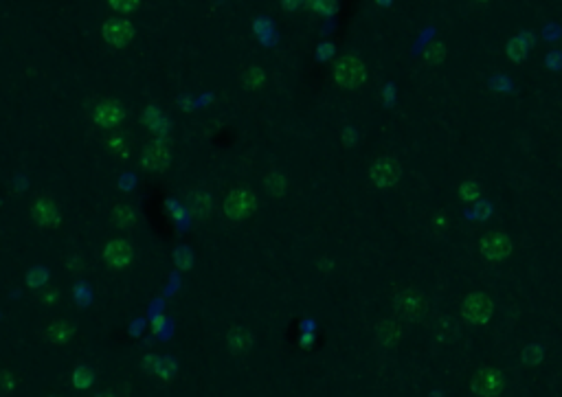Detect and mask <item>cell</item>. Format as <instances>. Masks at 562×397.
I'll list each match as a JSON object with an SVG mask.
<instances>
[{
    "label": "cell",
    "instance_id": "obj_3",
    "mask_svg": "<svg viewBox=\"0 0 562 397\" xmlns=\"http://www.w3.org/2000/svg\"><path fill=\"white\" fill-rule=\"evenodd\" d=\"M132 33H134L132 25L123 18H112L103 25V38L108 44H112V47H125L132 40Z\"/></svg>",
    "mask_w": 562,
    "mask_h": 397
},
{
    "label": "cell",
    "instance_id": "obj_7",
    "mask_svg": "<svg viewBox=\"0 0 562 397\" xmlns=\"http://www.w3.org/2000/svg\"><path fill=\"white\" fill-rule=\"evenodd\" d=\"M103 257L108 261V266H112V268H125L128 263L132 261V248H130L128 241L115 239V241H110V244L106 246Z\"/></svg>",
    "mask_w": 562,
    "mask_h": 397
},
{
    "label": "cell",
    "instance_id": "obj_25",
    "mask_svg": "<svg viewBox=\"0 0 562 397\" xmlns=\"http://www.w3.org/2000/svg\"><path fill=\"white\" fill-rule=\"evenodd\" d=\"M55 294H57L55 290H49V292H47V297H44V301H47V303H51V301H55Z\"/></svg>",
    "mask_w": 562,
    "mask_h": 397
},
{
    "label": "cell",
    "instance_id": "obj_17",
    "mask_svg": "<svg viewBox=\"0 0 562 397\" xmlns=\"http://www.w3.org/2000/svg\"><path fill=\"white\" fill-rule=\"evenodd\" d=\"M229 343H231L233 349H249L251 336H246L244 332H240V329H233V334L229 336Z\"/></svg>",
    "mask_w": 562,
    "mask_h": 397
},
{
    "label": "cell",
    "instance_id": "obj_15",
    "mask_svg": "<svg viewBox=\"0 0 562 397\" xmlns=\"http://www.w3.org/2000/svg\"><path fill=\"white\" fill-rule=\"evenodd\" d=\"M507 55H510V59H514V62H523V59L527 57V49L521 44V40H512V42H510V47H507Z\"/></svg>",
    "mask_w": 562,
    "mask_h": 397
},
{
    "label": "cell",
    "instance_id": "obj_4",
    "mask_svg": "<svg viewBox=\"0 0 562 397\" xmlns=\"http://www.w3.org/2000/svg\"><path fill=\"white\" fill-rule=\"evenodd\" d=\"M400 176V165L393 159H378L371 167V178L378 187H391Z\"/></svg>",
    "mask_w": 562,
    "mask_h": 397
},
{
    "label": "cell",
    "instance_id": "obj_11",
    "mask_svg": "<svg viewBox=\"0 0 562 397\" xmlns=\"http://www.w3.org/2000/svg\"><path fill=\"white\" fill-rule=\"evenodd\" d=\"M165 163H167V154H165V149L159 147V145L150 147V149L145 151V156H143V165H145L147 169H163Z\"/></svg>",
    "mask_w": 562,
    "mask_h": 397
},
{
    "label": "cell",
    "instance_id": "obj_6",
    "mask_svg": "<svg viewBox=\"0 0 562 397\" xmlns=\"http://www.w3.org/2000/svg\"><path fill=\"white\" fill-rule=\"evenodd\" d=\"M492 314V303L483 294H472L463 303V316L472 323H485Z\"/></svg>",
    "mask_w": 562,
    "mask_h": 397
},
{
    "label": "cell",
    "instance_id": "obj_5",
    "mask_svg": "<svg viewBox=\"0 0 562 397\" xmlns=\"http://www.w3.org/2000/svg\"><path fill=\"white\" fill-rule=\"evenodd\" d=\"M510 251H512V241H510V237L503 235V233H492V235H488V237L483 239V244H481V253H483V257L494 259V261H499V259L507 257Z\"/></svg>",
    "mask_w": 562,
    "mask_h": 397
},
{
    "label": "cell",
    "instance_id": "obj_22",
    "mask_svg": "<svg viewBox=\"0 0 562 397\" xmlns=\"http://www.w3.org/2000/svg\"><path fill=\"white\" fill-rule=\"evenodd\" d=\"M442 55H444V47H442V44H433V47L426 51V59H429L431 64L437 62V59H442Z\"/></svg>",
    "mask_w": 562,
    "mask_h": 397
},
{
    "label": "cell",
    "instance_id": "obj_9",
    "mask_svg": "<svg viewBox=\"0 0 562 397\" xmlns=\"http://www.w3.org/2000/svg\"><path fill=\"white\" fill-rule=\"evenodd\" d=\"M123 119V108L117 103V101H101L97 108H95V121L103 127H110V125H117L119 121Z\"/></svg>",
    "mask_w": 562,
    "mask_h": 397
},
{
    "label": "cell",
    "instance_id": "obj_24",
    "mask_svg": "<svg viewBox=\"0 0 562 397\" xmlns=\"http://www.w3.org/2000/svg\"><path fill=\"white\" fill-rule=\"evenodd\" d=\"M321 49H323V51H321V57L325 59V57L330 55V51H332V47H330V44H323V47H321Z\"/></svg>",
    "mask_w": 562,
    "mask_h": 397
},
{
    "label": "cell",
    "instance_id": "obj_14",
    "mask_svg": "<svg viewBox=\"0 0 562 397\" xmlns=\"http://www.w3.org/2000/svg\"><path fill=\"white\" fill-rule=\"evenodd\" d=\"M115 219H117V224H119L121 229H130V226L134 224V213H132L130 207H119V209L115 211Z\"/></svg>",
    "mask_w": 562,
    "mask_h": 397
},
{
    "label": "cell",
    "instance_id": "obj_21",
    "mask_svg": "<svg viewBox=\"0 0 562 397\" xmlns=\"http://www.w3.org/2000/svg\"><path fill=\"white\" fill-rule=\"evenodd\" d=\"M13 391V376L9 371H0V393H11Z\"/></svg>",
    "mask_w": 562,
    "mask_h": 397
},
{
    "label": "cell",
    "instance_id": "obj_12",
    "mask_svg": "<svg viewBox=\"0 0 562 397\" xmlns=\"http://www.w3.org/2000/svg\"><path fill=\"white\" fill-rule=\"evenodd\" d=\"M71 336H73V325H69V323H53L47 329V338L51 343H66Z\"/></svg>",
    "mask_w": 562,
    "mask_h": 397
},
{
    "label": "cell",
    "instance_id": "obj_1",
    "mask_svg": "<svg viewBox=\"0 0 562 397\" xmlns=\"http://www.w3.org/2000/svg\"><path fill=\"white\" fill-rule=\"evenodd\" d=\"M365 79V66L358 57H343L336 64V81L343 88H354Z\"/></svg>",
    "mask_w": 562,
    "mask_h": 397
},
{
    "label": "cell",
    "instance_id": "obj_19",
    "mask_svg": "<svg viewBox=\"0 0 562 397\" xmlns=\"http://www.w3.org/2000/svg\"><path fill=\"white\" fill-rule=\"evenodd\" d=\"M479 193H481V187L479 185H472V183L461 185V197H466V200H470V202L477 200Z\"/></svg>",
    "mask_w": 562,
    "mask_h": 397
},
{
    "label": "cell",
    "instance_id": "obj_20",
    "mask_svg": "<svg viewBox=\"0 0 562 397\" xmlns=\"http://www.w3.org/2000/svg\"><path fill=\"white\" fill-rule=\"evenodd\" d=\"M312 7H314V11L330 16L334 11V0H312Z\"/></svg>",
    "mask_w": 562,
    "mask_h": 397
},
{
    "label": "cell",
    "instance_id": "obj_16",
    "mask_svg": "<svg viewBox=\"0 0 562 397\" xmlns=\"http://www.w3.org/2000/svg\"><path fill=\"white\" fill-rule=\"evenodd\" d=\"M49 279V270H44V268H33L29 275H27V283L31 285V288H40V285H44Z\"/></svg>",
    "mask_w": 562,
    "mask_h": 397
},
{
    "label": "cell",
    "instance_id": "obj_23",
    "mask_svg": "<svg viewBox=\"0 0 562 397\" xmlns=\"http://www.w3.org/2000/svg\"><path fill=\"white\" fill-rule=\"evenodd\" d=\"M262 79H264V75H262V73H259L257 69H255V71H251L249 75H246V77H244V81H246V84H249V86H257V84H259Z\"/></svg>",
    "mask_w": 562,
    "mask_h": 397
},
{
    "label": "cell",
    "instance_id": "obj_2",
    "mask_svg": "<svg viewBox=\"0 0 562 397\" xmlns=\"http://www.w3.org/2000/svg\"><path fill=\"white\" fill-rule=\"evenodd\" d=\"M33 219H35L40 226H47V229H55L60 224L62 215L57 211L55 200H53L49 193L40 195L38 200L33 202Z\"/></svg>",
    "mask_w": 562,
    "mask_h": 397
},
{
    "label": "cell",
    "instance_id": "obj_13",
    "mask_svg": "<svg viewBox=\"0 0 562 397\" xmlns=\"http://www.w3.org/2000/svg\"><path fill=\"white\" fill-rule=\"evenodd\" d=\"M93 380H95V376H93V371L88 367H77L75 373H73V384L77 389H88L93 384Z\"/></svg>",
    "mask_w": 562,
    "mask_h": 397
},
{
    "label": "cell",
    "instance_id": "obj_18",
    "mask_svg": "<svg viewBox=\"0 0 562 397\" xmlns=\"http://www.w3.org/2000/svg\"><path fill=\"white\" fill-rule=\"evenodd\" d=\"M110 7L121 13H130L139 7V0H110Z\"/></svg>",
    "mask_w": 562,
    "mask_h": 397
},
{
    "label": "cell",
    "instance_id": "obj_8",
    "mask_svg": "<svg viewBox=\"0 0 562 397\" xmlns=\"http://www.w3.org/2000/svg\"><path fill=\"white\" fill-rule=\"evenodd\" d=\"M253 205H255L253 193L246 191V189H240V191H235L229 197V200H227V213L233 215L235 219H240V217H244L246 213L253 209Z\"/></svg>",
    "mask_w": 562,
    "mask_h": 397
},
{
    "label": "cell",
    "instance_id": "obj_10",
    "mask_svg": "<svg viewBox=\"0 0 562 397\" xmlns=\"http://www.w3.org/2000/svg\"><path fill=\"white\" fill-rule=\"evenodd\" d=\"M501 376L494 371H481L479 376L472 380V391H477L481 395H492L501 391Z\"/></svg>",
    "mask_w": 562,
    "mask_h": 397
}]
</instances>
